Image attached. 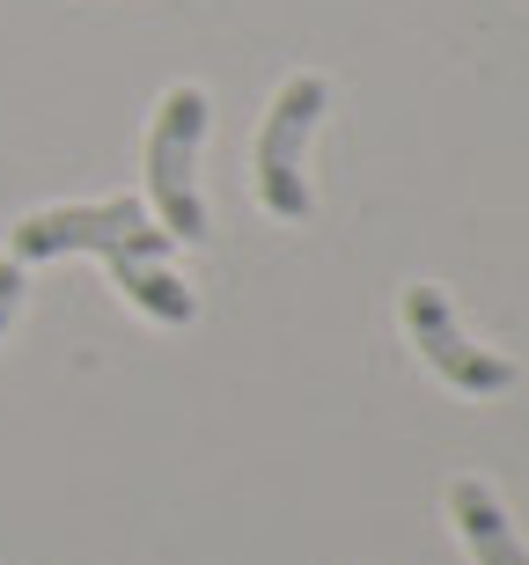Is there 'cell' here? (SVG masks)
<instances>
[{
    "label": "cell",
    "instance_id": "cell-1",
    "mask_svg": "<svg viewBox=\"0 0 529 565\" xmlns=\"http://www.w3.org/2000/svg\"><path fill=\"white\" fill-rule=\"evenodd\" d=\"M96 250V257H162L170 235L155 228V213L140 199H96V206H44L22 228H8V257L38 265V257Z\"/></svg>",
    "mask_w": 529,
    "mask_h": 565
},
{
    "label": "cell",
    "instance_id": "cell-2",
    "mask_svg": "<svg viewBox=\"0 0 529 565\" xmlns=\"http://www.w3.org/2000/svg\"><path fill=\"white\" fill-rule=\"evenodd\" d=\"M199 140H207V88H170L148 132V199L155 228L170 243H199L207 235V206H199Z\"/></svg>",
    "mask_w": 529,
    "mask_h": 565
},
{
    "label": "cell",
    "instance_id": "cell-3",
    "mask_svg": "<svg viewBox=\"0 0 529 565\" xmlns=\"http://www.w3.org/2000/svg\"><path fill=\"white\" fill-rule=\"evenodd\" d=\"M324 104H331L324 74H295V82L273 96V110H265V132H257V199H265V213H279V221H309L301 147L317 132Z\"/></svg>",
    "mask_w": 529,
    "mask_h": 565
},
{
    "label": "cell",
    "instance_id": "cell-4",
    "mask_svg": "<svg viewBox=\"0 0 529 565\" xmlns=\"http://www.w3.org/2000/svg\"><path fill=\"white\" fill-rule=\"evenodd\" d=\"M398 309H404V338L420 345V360L448 382V390H464V397H500V390L515 382L508 360L486 353V345H470V338L456 331V316H448L442 287H404Z\"/></svg>",
    "mask_w": 529,
    "mask_h": 565
},
{
    "label": "cell",
    "instance_id": "cell-5",
    "mask_svg": "<svg viewBox=\"0 0 529 565\" xmlns=\"http://www.w3.org/2000/svg\"><path fill=\"white\" fill-rule=\"evenodd\" d=\"M448 522H456V536H464V551L478 565H529V544L515 536V522L500 514V500L478 478L448 484Z\"/></svg>",
    "mask_w": 529,
    "mask_h": 565
},
{
    "label": "cell",
    "instance_id": "cell-6",
    "mask_svg": "<svg viewBox=\"0 0 529 565\" xmlns=\"http://www.w3.org/2000/svg\"><path fill=\"white\" fill-rule=\"evenodd\" d=\"M104 265H110V279H118V287L155 316V323H191V316H199L191 287L162 265V257H104Z\"/></svg>",
    "mask_w": 529,
    "mask_h": 565
},
{
    "label": "cell",
    "instance_id": "cell-7",
    "mask_svg": "<svg viewBox=\"0 0 529 565\" xmlns=\"http://www.w3.org/2000/svg\"><path fill=\"white\" fill-rule=\"evenodd\" d=\"M15 309H22V265H15V257H0V338H8Z\"/></svg>",
    "mask_w": 529,
    "mask_h": 565
}]
</instances>
